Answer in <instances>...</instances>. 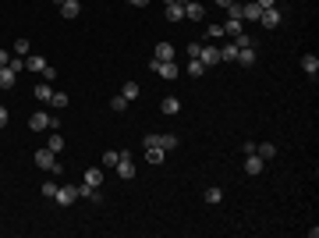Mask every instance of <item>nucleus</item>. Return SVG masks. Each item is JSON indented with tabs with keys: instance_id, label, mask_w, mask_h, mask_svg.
Instances as JSON below:
<instances>
[{
	"instance_id": "obj_34",
	"label": "nucleus",
	"mask_w": 319,
	"mask_h": 238,
	"mask_svg": "<svg viewBox=\"0 0 319 238\" xmlns=\"http://www.w3.org/2000/svg\"><path fill=\"white\" fill-rule=\"evenodd\" d=\"M128 103H131V100H124V96H121V92H117V96H114V100H110V107H114V110H117V114H124V110H128Z\"/></svg>"
},
{
	"instance_id": "obj_22",
	"label": "nucleus",
	"mask_w": 319,
	"mask_h": 238,
	"mask_svg": "<svg viewBox=\"0 0 319 238\" xmlns=\"http://www.w3.org/2000/svg\"><path fill=\"white\" fill-rule=\"evenodd\" d=\"M238 64H245V68H252V64H255V46H245V50H238Z\"/></svg>"
},
{
	"instance_id": "obj_19",
	"label": "nucleus",
	"mask_w": 319,
	"mask_h": 238,
	"mask_svg": "<svg viewBox=\"0 0 319 238\" xmlns=\"http://www.w3.org/2000/svg\"><path fill=\"white\" fill-rule=\"evenodd\" d=\"M167 21H184V4H167Z\"/></svg>"
},
{
	"instance_id": "obj_18",
	"label": "nucleus",
	"mask_w": 319,
	"mask_h": 238,
	"mask_svg": "<svg viewBox=\"0 0 319 238\" xmlns=\"http://www.w3.org/2000/svg\"><path fill=\"white\" fill-rule=\"evenodd\" d=\"M238 32H245V25H241V18H227V25H224V36H227V39H234Z\"/></svg>"
},
{
	"instance_id": "obj_10",
	"label": "nucleus",
	"mask_w": 319,
	"mask_h": 238,
	"mask_svg": "<svg viewBox=\"0 0 319 238\" xmlns=\"http://www.w3.org/2000/svg\"><path fill=\"white\" fill-rule=\"evenodd\" d=\"M184 18H188V21H202V18H206V7H202L199 0H188V4H184Z\"/></svg>"
},
{
	"instance_id": "obj_11",
	"label": "nucleus",
	"mask_w": 319,
	"mask_h": 238,
	"mask_svg": "<svg viewBox=\"0 0 319 238\" xmlns=\"http://www.w3.org/2000/svg\"><path fill=\"white\" fill-rule=\"evenodd\" d=\"M245 171H248V174H262V171H266V160L259 157V153H248V157H245Z\"/></svg>"
},
{
	"instance_id": "obj_25",
	"label": "nucleus",
	"mask_w": 319,
	"mask_h": 238,
	"mask_svg": "<svg viewBox=\"0 0 319 238\" xmlns=\"http://www.w3.org/2000/svg\"><path fill=\"white\" fill-rule=\"evenodd\" d=\"M160 110H163V114H177V110H181V100H177V96H167V100L160 103Z\"/></svg>"
},
{
	"instance_id": "obj_20",
	"label": "nucleus",
	"mask_w": 319,
	"mask_h": 238,
	"mask_svg": "<svg viewBox=\"0 0 319 238\" xmlns=\"http://www.w3.org/2000/svg\"><path fill=\"white\" fill-rule=\"evenodd\" d=\"M32 92H36V100H39V103H50V96H54V89H50V82H39V85H36Z\"/></svg>"
},
{
	"instance_id": "obj_32",
	"label": "nucleus",
	"mask_w": 319,
	"mask_h": 238,
	"mask_svg": "<svg viewBox=\"0 0 319 238\" xmlns=\"http://www.w3.org/2000/svg\"><path fill=\"white\" fill-rule=\"evenodd\" d=\"M85 181L99 188V185H103V171H99V167H89V171H85Z\"/></svg>"
},
{
	"instance_id": "obj_3",
	"label": "nucleus",
	"mask_w": 319,
	"mask_h": 238,
	"mask_svg": "<svg viewBox=\"0 0 319 238\" xmlns=\"http://www.w3.org/2000/svg\"><path fill=\"white\" fill-rule=\"evenodd\" d=\"M149 68L156 72L160 79H167V82H174V79H177V75H181V68H177L174 61H149Z\"/></svg>"
},
{
	"instance_id": "obj_42",
	"label": "nucleus",
	"mask_w": 319,
	"mask_h": 238,
	"mask_svg": "<svg viewBox=\"0 0 319 238\" xmlns=\"http://www.w3.org/2000/svg\"><path fill=\"white\" fill-rule=\"evenodd\" d=\"M7 61H11V54H7V50H0V68H4Z\"/></svg>"
},
{
	"instance_id": "obj_30",
	"label": "nucleus",
	"mask_w": 319,
	"mask_h": 238,
	"mask_svg": "<svg viewBox=\"0 0 319 238\" xmlns=\"http://www.w3.org/2000/svg\"><path fill=\"white\" fill-rule=\"evenodd\" d=\"M121 96L124 100H139V82H124L121 85Z\"/></svg>"
},
{
	"instance_id": "obj_41",
	"label": "nucleus",
	"mask_w": 319,
	"mask_h": 238,
	"mask_svg": "<svg viewBox=\"0 0 319 238\" xmlns=\"http://www.w3.org/2000/svg\"><path fill=\"white\" fill-rule=\"evenodd\" d=\"M255 4H259L262 11H266V7H277V0H255Z\"/></svg>"
},
{
	"instance_id": "obj_9",
	"label": "nucleus",
	"mask_w": 319,
	"mask_h": 238,
	"mask_svg": "<svg viewBox=\"0 0 319 238\" xmlns=\"http://www.w3.org/2000/svg\"><path fill=\"white\" fill-rule=\"evenodd\" d=\"M153 61H174V43H170V39H160V43H156Z\"/></svg>"
},
{
	"instance_id": "obj_26",
	"label": "nucleus",
	"mask_w": 319,
	"mask_h": 238,
	"mask_svg": "<svg viewBox=\"0 0 319 238\" xmlns=\"http://www.w3.org/2000/svg\"><path fill=\"white\" fill-rule=\"evenodd\" d=\"M202 199H206V203H209V206H217V203H224V192H220V188H217V185H209V188H206V196H202Z\"/></svg>"
},
{
	"instance_id": "obj_31",
	"label": "nucleus",
	"mask_w": 319,
	"mask_h": 238,
	"mask_svg": "<svg viewBox=\"0 0 319 238\" xmlns=\"http://www.w3.org/2000/svg\"><path fill=\"white\" fill-rule=\"evenodd\" d=\"M46 150H54V153L61 157V150H64V139H61V132H54V135L46 139Z\"/></svg>"
},
{
	"instance_id": "obj_36",
	"label": "nucleus",
	"mask_w": 319,
	"mask_h": 238,
	"mask_svg": "<svg viewBox=\"0 0 319 238\" xmlns=\"http://www.w3.org/2000/svg\"><path fill=\"white\" fill-rule=\"evenodd\" d=\"M57 188H61L57 181H43V196H46V199H54V196H57Z\"/></svg>"
},
{
	"instance_id": "obj_6",
	"label": "nucleus",
	"mask_w": 319,
	"mask_h": 238,
	"mask_svg": "<svg viewBox=\"0 0 319 238\" xmlns=\"http://www.w3.org/2000/svg\"><path fill=\"white\" fill-rule=\"evenodd\" d=\"M199 61H202L206 68L220 64V46H213V43H202V50H199Z\"/></svg>"
},
{
	"instance_id": "obj_4",
	"label": "nucleus",
	"mask_w": 319,
	"mask_h": 238,
	"mask_svg": "<svg viewBox=\"0 0 319 238\" xmlns=\"http://www.w3.org/2000/svg\"><path fill=\"white\" fill-rule=\"evenodd\" d=\"M114 171H117V178H124V181H131V178H135V160H131V153H128V150H121V160H117V167H114Z\"/></svg>"
},
{
	"instance_id": "obj_27",
	"label": "nucleus",
	"mask_w": 319,
	"mask_h": 238,
	"mask_svg": "<svg viewBox=\"0 0 319 238\" xmlns=\"http://www.w3.org/2000/svg\"><path fill=\"white\" fill-rule=\"evenodd\" d=\"M163 157H167V150H160V146H146V160H149V163H163Z\"/></svg>"
},
{
	"instance_id": "obj_35",
	"label": "nucleus",
	"mask_w": 319,
	"mask_h": 238,
	"mask_svg": "<svg viewBox=\"0 0 319 238\" xmlns=\"http://www.w3.org/2000/svg\"><path fill=\"white\" fill-rule=\"evenodd\" d=\"M14 54H18V57H21V54H29V39H25V36H18V39H14Z\"/></svg>"
},
{
	"instance_id": "obj_5",
	"label": "nucleus",
	"mask_w": 319,
	"mask_h": 238,
	"mask_svg": "<svg viewBox=\"0 0 319 238\" xmlns=\"http://www.w3.org/2000/svg\"><path fill=\"white\" fill-rule=\"evenodd\" d=\"M50 117H54L50 110H32L29 114V128L32 132H50Z\"/></svg>"
},
{
	"instance_id": "obj_16",
	"label": "nucleus",
	"mask_w": 319,
	"mask_h": 238,
	"mask_svg": "<svg viewBox=\"0 0 319 238\" xmlns=\"http://www.w3.org/2000/svg\"><path fill=\"white\" fill-rule=\"evenodd\" d=\"M14 82H18V72H14L11 64H4V68H0V89H11Z\"/></svg>"
},
{
	"instance_id": "obj_24",
	"label": "nucleus",
	"mask_w": 319,
	"mask_h": 238,
	"mask_svg": "<svg viewBox=\"0 0 319 238\" xmlns=\"http://www.w3.org/2000/svg\"><path fill=\"white\" fill-rule=\"evenodd\" d=\"M68 103H71V96H68V92H54V96H50V107H54V110H64Z\"/></svg>"
},
{
	"instance_id": "obj_39",
	"label": "nucleus",
	"mask_w": 319,
	"mask_h": 238,
	"mask_svg": "<svg viewBox=\"0 0 319 238\" xmlns=\"http://www.w3.org/2000/svg\"><path fill=\"white\" fill-rule=\"evenodd\" d=\"M54 79H57V68L46 64V68H43V82H54Z\"/></svg>"
},
{
	"instance_id": "obj_13",
	"label": "nucleus",
	"mask_w": 319,
	"mask_h": 238,
	"mask_svg": "<svg viewBox=\"0 0 319 238\" xmlns=\"http://www.w3.org/2000/svg\"><path fill=\"white\" fill-rule=\"evenodd\" d=\"M259 14H262V7L252 0V4H241V21H259Z\"/></svg>"
},
{
	"instance_id": "obj_1",
	"label": "nucleus",
	"mask_w": 319,
	"mask_h": 238,
	"mask_svg": "<svg viewBox=\"0 0 319 238\" xmlns=\"http://www.w3.org/2000/svg\"><path fill=\"white\" fill-rule=\"evenodd\" d=\"M142 146H160V150H177V135H170V132H149V135H142Z\"/></svg>"
},
{
	"instance_id": "obj_12",
	"label": "nucleus",
	"mask_w": 319,
	"mask_h": 238,
	"mask_svg": "<svg viewBox=\"0 0 319 238\" xmlns=\"http://www.w3.org/2000/svg\"><path fill=\"white\" fill-rule=\"evenodd\" d=\"M78 199H92V203H99V199H103V192H99L96 185H89V181H82V185H78Z\"/></svg>"
},
{
	"instance_id": "obj_17",
	"label": "nucleus",
	"mask_w": 319,
	"mask_h": 238,
	"mask_svg": "<svg viewBox=\"0 0 319 238\" xmlns=\"http://www.w3.org/2000/svg\"><path fill=\"white\" fill-rule=\"evenodd\" d=\"M220 61H238V43H234V39H227V43L220 46Z\"/></svg>"
},
{
	"instance_id": "obj_37",
	"label": "nucleus",
	"mask_w": 319,
	"mask_h": 238,
	"mask_svg": "<svg viewBox=\"0 0 319 238\" xmlns=\"http://www.w3.org/2000/svg\"><path fill=\"white\" fill-rule=\"evenodd\" d=\"M227 18H241V4H238V0L227 4Z\"/></svg>"
},
{
	"instance_id": "obj_21",
	"label": "nucleus",
	"mask_w": 319,
	"mask_h": 238,
	"mask_svg": "<svg viewBox=\"0 0 319 238\" xmlns=\"http://www.w3.org/2000/svg\"><path fill=\"white\" fill-rule=\"evenodd\" d=\"M255 153L262 160H273L277 157V146H273V142H255Z\"/></svg>"
},
{
	"instance_id": "obj_43",
	"label": "nucleus",
	"mask_w": 319,
	"mask_h": 238,
	"mask_svg": "<svg viewBox=\"0 0 319 238\" xmlns=\"http://www.w3.org/2000/svg\"><path fill=\"white\" fill-rule=\"evenodd\" d=\"M128 4H131V7H146L149 0H128Z\"/></svg>"
},
{
	"instance_id": "obj_15",
	"label": "nucleus",
	"mask_w": 319,
	"mask_h": 238,
	"mask_svg": "<svg viewBox=\"0 0 319 238\" xmlns=\"http://www.w3.org/2000/svg\"><path fill=\"white\" fill-rule=\"evenodd\" d=\"M302 72L312 75V79L319 75V57H316V54H305V57H302Z\"/></svg>"
},
{
	"instance_id": "obj_44",
	"label": "nucleus",
	"mask_w": 319,
	"mask_h": 238,
	"mask_svg": "<svg viewBox=\"0 0 319 238\" xmlns=\"http://www.w3.org/2000/svg\"><path fill=\"white\" fill-rule=\"evenodd\" d=\"M217 4H220V7H227V4H231V0H217Z\"/></svg>"
},
{
	"instance_id": "obj_23",
	"label": "nucleus",
	"mask_w": 319,
	"mask_h": 238,
	"mask_svg": "<svg viewBox=\"0 0 319 238\" xmlns=\"http://www.w3.org/2000/svg\"><path fill=\"white\" fill-rule=\"evenodd\" d=\"M184 72H188V75H195V79H202V75H206V64H202V61H199V57H192V61H188V68H184Z\"/></svg>"
},
{
	"instance_id": "obj_14",
	"label": "nucleus",
	"mask_w": 319,
	"mask_h": 238,
	"mask_svg": "<svg viewBox=\"0 0 319 238\" xmlns=\"http://www.w3.org/2000/svg\"><path fill=\"white\" fill-rule=\"evenodd\" d=\"M259 25H266V29H273V25H280V11H277V7H266V11L259 14Z\"/></svg>"
},
{
	"instance_id": "obj_29",
	"label": "nucleus",
	"mask_w": 319,
	"mask_h": 238,
	"mask_svg": "<svg viewBox=\"0 0 319 238\" xmlns=\"http://www.w3.org/2000/svg\"><path fill=\"white\" fill-rule=\"evenodd\" d=\"M46 64H50L46 57H29V61H25V68H29V72H39V75H43V68H46Z\"/></svg>"
},
{
	"instance_id": "obj_38",
	"label": "nucleus",
	"mask_w": 319,
	"mask_h": 238,
	"mask_svg": "<svg viewBox=\"0 0 319 238\" xmlns=\"http://www.w3.org/2000/svg\"><path fill=\"white\" fill-rule=\"evenodd\" d=\"M7 64H11V68H14V72H18V75H21V72H25V57H11V61H7Z\"/></svg>"
},
{
	"instance_id": "obj_2",
	"label": "nucleus",
	"mask_w": 319,
	"mask_h": 238,
	"mask_svg": "<svg viewBox=\"0 0 319 238\" xmlns=\"http://www.w3.org/2000/svg\"><path fill=\"white\" fill-rule=\"evenodd\" d=\"M32 160H36V167H43V171H54V174H61V171H64V167H61V160H57V153H54V150H46V146H43V150H39Z\"/></svg>"
},
{
	"instance_id": "obj_33",
	"label": "nucleus",
	"mask_w": 319,
	"mask_h": 238,
	"mask_svg": "<svg viewBox=\"0 0 319 238\" xmlns=\"http://www.w3.org/2000/svg\"><path fill=\"white\" fill-rule=\"evenodd\" d=\"M117 160H121V150H107L103 153V167H117Z\"/></svg>"
},
{
	"instance_id": "obj_40",
	"label": "nucleus",
	"mask_w": 319,
	"mask_h": 238,
	"mask_svg": "<svg viewBox=\"0 0 319 238\" xmlns=\"http://www.w3.org/2000/svg\"><path fill=\"white\" fill-rule=\"evenodd\" d=\"M7 121H11V114H7V107H0V128H7Z\"/></svg>"
},
{
	"instance_id": "obj_8",
	"label": "nucleus",
	"mask_w": 319,
	"mask_h": 238,
	"mask_svg": "<svg viewBox=\"0 0 319 238\" xmlns=\"http://www.w3.org/2000/svg\"><path fill=\"white\" fill-rule=\"evenodd\" d=\"M57 7H61V18H68V21L82 14V4H78V0H57Z\"/></svg>"
},
{
	"instance_id": "obj_28",
	"label": "nucleus",
	"mask_w": 319,
	"mask_h": 238,
	"mask_svg": "<svg viewBox=\"0 0 319 238\" xmlns=\"http://www.w3.org/2000/svg\"><path fill=\"white\" fill-rule=\"evenodd\" d=\"M224 39V25H206V43H217Z\"/></svg>"
},
{
	"instance_id": "obj_7",
	"label": "nucleus",
	"mask_w": 319,
	"mask_h": 238,
	"mask_svg": "<svg viewBox=\"0 0 319 238\" xmlns=\"http://www.w3.org/2000/svg\"><path fill=\"white\" fill-rule=\"evenodd\" d=\"M54 199H57V206H71V203L78 199V185H61Z\"/></svg>"
}]
</instances>
